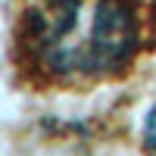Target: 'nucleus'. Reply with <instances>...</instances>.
<instances>
[{
    "label": "nucleus",
    "instance_id": "2",
    "mask_svg": "<svg viewBox=\"0 0 156 156\" xmlns=\"http://www.w3.org/2000/svg\"><path fill=\"white\" fill-rule=\"evenodd\" d=\"M144 153L147 156H156V103H153V109L147 115V122H144Z\"/></svg>",
    "mask_w": 156,
    "mask_h": 156
},
{
    "label": "nucleus",
    "instance_id": "1",
    "mask_svg": "<svg viewBox=\"0 0 156 156\" xmlns=\"http://www.w3.org/2000/svg\"><path fill=\"white\" fill-rule=\"evenodd\" d=\"M153 47L156 0H25L9 62L34 90H90L125 78Z\"/></svg>",
    "mask_w": 156,
    "mask_h": 156
}]
</instances>
